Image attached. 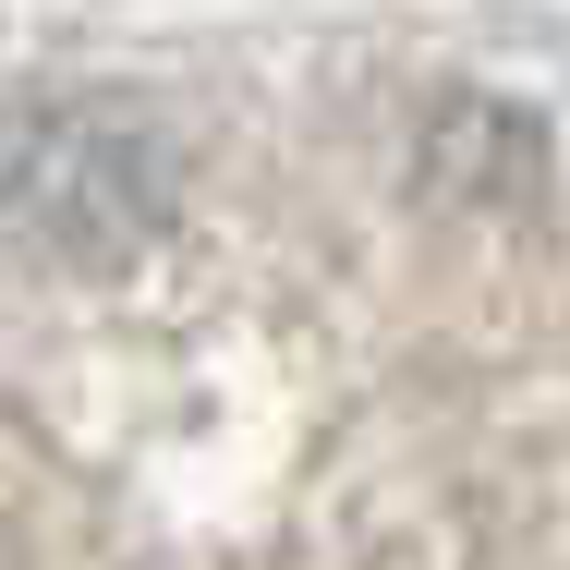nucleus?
<instances>
[{
	"label": "nucleus",
	"mask_w": 570,
	"mask_h": 570,
	"mask_svg": "<svg viewBox=\"0 0 570 570\" xmlns=\"http://www.w3.org/2000/svg\"><path fill=\"white\" fill-rule=\"evenodd\" d=\"M0 570H570V110L376 61L12 86Z\"/></svg>",
	"instance_id": "nucleus-1"
}]
</instances>
